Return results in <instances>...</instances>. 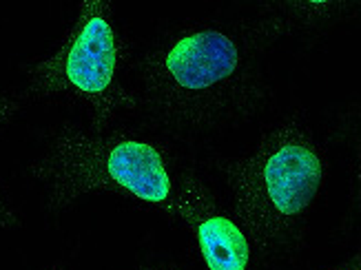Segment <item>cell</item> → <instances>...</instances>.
I'll list each match as a JSON object with an SVG mask.
<instances>
[{"mask_svg":"<svg viewBox=\"0 0 361 270\" xmlns=\"http://www.w3.org/2000/svg\"><path fill=\"white\" fill-rule=\"evenodd\" d=\"M273 40L255 20H184L133 49L131 87L155 129L204 142L262 116L275 100L264 65Z\"/></svg>","mask_w":361,"mask_h":270,"instance_id":"obj_1","label":"cell"},{"mask_svg":"<svg viewBox=\"0 0 361 270\" xmlns=\"http://www.w3.org/2000/svg\"><path fill=\"white\" fill-rule=\"evenodd\" d=\"M233 219L259 266L290 262L302 250L328 178V157L310 126L290 116L264 131L255 147L217 157Z\"/></svg>","mask_w":361,"mask_h":270,"instance_id":"obj_2","label":"cell"},{"mask_svg":"<svg viewBox=\"0 0 361 270\" xmlns=\"http://www.w3.org/2000/svg\"><path fill=\"white\" fill-rule=\"evenodd\" d=\"M29 176L44 193V211L58 215L87 195H116L173 217L178 178L173 149L153 135L127 129L96 133L60 122L42 135Z\"/></svg>","mask_w":361,"mask_h":270,"instance_id":"obj_3","label":"cell"},{"mask_svg":"<svg viewBox=\"0 0 361 270\" xmlns=\"http://www.w3.org/2000/svg\"><path fill=\"white\" fill-rule=\"evenodd\" d=\"M133 42L109 0H82L56 51L25 65L23 100L60 102L82 111L87 129L104 133L140 116L131 87Z\"/></svg>","mask_w":361,"mask_h":270,"instance_id":"obj_4","label":"cell"},{"mask_svg":"<svg viewBox=\"0 0 361 270\" xmlns=\"http://www.w3.org/2000/svg\"><path fill=\"white\" fill-rule=\"evenodd\" d=\"M173 219L191 233L207 270H250L246 235L195 171H184L178 180Z\"/></svg>","mask_w":361,"mask_h":270,"instance_id":"obj_5","label":"cell"},{"mask_svg":"<svg viewBox=\"0 0 361 270\" xmlns=\"http://www.w3.org/2000/svg\"><path fill=\"white\" fill-rule=\"evenodd\" d=\"M25 100L23 95H11L7 91L0 89V126H5L18 111L23 109ZM23 226V219L20 215L16 213L9 202L5 200L3 188H0V233H7V231H16Z\"/></svg>","mask_w":361,"mask_h":270,"instance_id":"obj_6","label":"cell"},{"mask_svg":"<svg viewBox=\"0 0 361 270\" xmlns=\"http://www.w3.org/2000/svg\"><path fill=\"white\" fill-rule=\"evenodd\" d=\"M331 270H361V255L355 252L353 257H348L346 262H341L339 266H333Z\"/></svg>","mask_w":361,"mask_h":270,"instance_id":"obj_7","label":"cell"},{"mask_svg":"<svg viewBox=\"0 0 361 270\" xmlns=\"http://www.w3.org/2000/svg\"><path fill=\"white\" fill-rule=\"evenodd\" d=\"M137 270H184L176 262H160V264H142Z\"/></svg>","mask_w":361,"mask_h":270,"instance_id":"obj_8","label":"cell"},{"mask_svg":"<svg viewBox=\"0 0 361 270\" xmlns=\"http://www.w3.org/2000/svg\"><path fill=\"white\" fill-rule=\"evenodd\" d=\"M54 270H65V266H56Z\"/></svg>","mask_w":361,"mask_h":270,"instance_id":"obj_9","label":"cell"}]
</instances>
